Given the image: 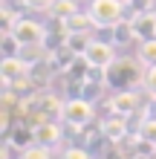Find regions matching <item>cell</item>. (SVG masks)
Here are the masks:
<instances>
[{"label":"cell","mask_w":156,"mask_h":159,"mask_svg":"<svg viewBox=\"0 0 156 159\" xmlns=\"http://www.w3.org/2000/svg\"><path fill=\"white\" fill-rule=\"evenodd\" d=\"M23 75H32V67L26 64L20 55H3V61H0V81H3V87H12L17 78Z\"/></svg>","instance_id":"4"},{"label":"cell","mask_w":156,"mask_h":159,"mask_svg":"<svg viewBox=\"0 0 156 159\" xmlns=\"http://www.w3.org/2000/svg\"><path fill=\"white\" fill-rule=\"evenodd\" d=\"M64 127H67V125H64ZM64 127H61L58 119H38V121H35V139H38L41 145L55 148V145H61L64 133H67Z\"/></svg>","instance_id":"6"},{"label":"cell","mask_w":156,"mask_h":159,"mask_svg":"<svg viewBox=\"0 0 156 159\" xmlns=\"http://www.w3.org/2000/svg\"><path fill=\"white\" fill-rule=\"evenodd\" d=\"M20 3H23L26 9H32V12H49L55 0H20Z\"/></svg>","instance_id":"22"},{"label":"cell","mask_w":156,"mask_h":159,"mask_svg":"<svg viewBox=\"0 0 156 159\" xmlns=\"http://www.w3.org/2000/svg\"><path fill=\"white\" fill-rule=\"evenodd\" d=\"M136 58L145 70L156 64V38H148V41H139V49H136Z\"/></svg>","instance_id":"13"},{"label":"cell","mask_w":156,"mask_h":159,"mask_svg":"<svg viewBox=\"0 0 156 159\" xmlns=\"http://www.w3.org/2000/svg\"><path fill=\"white\" fill-rule=\"evenodd\" d=\"M87 12L93 15V20L98 23V29H113V26H118L124 20L127 3L124 0H93Z\"/></svg>","instance_id":"2"},{"label":"cell","mask_w":156,"mask_h":159,"mask_svg":"<svg viewBox=\"0 0 156 159\" xmlns=\"http://www.w3.org/2000/svg\"><path fill=\"white\" fill-rule=\"evenodd\" d=\"M67 43H69V49L75 52V55H84L90 49V43H93V35H69Z\"/></svg>","instance_id":"17"},{"label":"cell","mask_w":156,"mask_h":159,"mask_svg":"<svg viewBox=\"0 0 156 159\" xmlns=\"http://www.w3.org/2000/svg\"><path fill=\"white\" fill-rule=\"evenodd\" d=\"M75 12H81V9H78V0H55L52 9H49V15L58 17V20H67V17H72Z\"/></svg>","instance_id":"14"},{"label":"cell","mask_w":156,"mask_h":159,"mask_svg":"<svg viewBox=\"0 0 156 159\" xmlns=\"http://www.w3.org/2000/svg\"><path fill=\"white\" fill-rule=\"evenodd\" d=\"M6 142L15 148V151H23V148H29V145H35L38 139H35V125H15L12 127V133L6 136Z\"/></svg>","instance_id":"12"},{"label":"cell","mask_w":156,"mask_h":159,"mask_svg":"<svg viewBox=\"0 0 156 159\" xmlns=\"http://www.w3.org/2000/svg\"><path fill=\"white\" fill-rule=\"evenodd\" d=\"M84 58L90 61V67L107 70L110 64L116 61V49H113V43H110V41H93V43H90V49L84 52Z\"/></svg>","instance_id":"7"},{"label":"cell","mask_w":156,"mask_h":159,"mask_svg":"<svg viewBox=\"0 0 156 159\" xmlns=\"http://www.w3.org/2000/svg\"><path fill=\"white\" fill-rule=\"evenodd\" d=\"M20 159H52V148L35 142V145H29V148L20 151Z\"/></svg>","instance_id":"16"},{"label":"cell","mask_w":156,"mask_h":159,"mask_svg":"<svg viewBox=\"0 0 156 159\" xmlns=\"http://www.w3.org/2000/svg\"><path fill=\"white\" fill-rule=\"evenodd\" d=\"M20 41L15 38V32H3V55H20Z\"/></svg>","instance_id":"19"},{"label":"cell","mask_w":156,"mask_h":159,"mask_svg":"<svg viewBox=\"0 0 156 159\" xmlns=\"http://www.w3.org/2000/svg\"><path fill=\"white\" fill-rule=\"evenodd\" d=\"M145 90H148L150 93V96L156 98V64H153V67H148V70H145Z\"/></svg>","instance_id":"21"},{"label":"cell","mask_w":156,"mask_h":159,"mask_svg":"<svg viewBox=\"0 0 156 159\" xmlns=\"http://www.w3.org/2000/svg\"><path fill=\"white\" fill-rule=\"evenodd\" d=\"M15 38L20 41L23 46H32V43H43L47 41V26L38 23V20H29V17H20L15 23Z\"/></svg>","instance_id":"5"},{"label":"cell","mask_w":156,"mask_h":159,"mask_svg":"<svg viewBox=\"0 0 156 159\" xmlns=\"http://www.w3.org/2000/svg\"><path fill=\"white\" fill-rule=\"evenodd\" d=\"M101 133L110 139V142L113 145H118L122 142V139H127L133 133L130 127H127V116H118V113H110L104 121H101Z\"/></svg>","instance_id":"9"},{"label":"cell","mask_w":156,"mask_h":159,"mask_svg":"<svg viewBox=\"0 0 156 159\" xmlns=\"http://www.w3.org/2000/svg\"><path fill=\"white\" fill-rule=\"evenodd\" d=\"M130 23H133V29H136V38H139V41L156 38V12H153V9L136 12V17H133Z\"/></svg>","instance_id":"10"},{"label":"cell","mask_w":156,"mask_h":159,"mask_svg":"<svg viewBox=\"0 0 156 159\" xmlns=\"http://www.w3.org/2000/svg\"><path fill=\"white\" fill-rule=\"evenodd\" d=\"M133 38H136V29H133V23L127 20V17H124V20L118 23V26H113V43H118V46H127Z\"/></svg>","instance_id":"15"},{"label":"cell","mask_w":156,"mask_h":159,"mask_svg":"<svg viewBox=\"0 0 156 159\" xmlns=\"http://www.w3.org/2000/svg\"><path fill=\"white\" fill-rule=\"evenodd\" d=\"M110 113H118V116H136L139 113V96L136 90H116L110 96Z\"/></svg>","instance_id":"8"},{"label":"cell","mask_w":156,"mask_h":159,"mask_svg":"<svg viewBox=\"0 0 156 159\" xmlns=\"http://www.w3.org/2000/svg\"><path fill=\"white\" fill-rule=\"evenodd\" d=\"M139 136L145 139V142L156 145V119H145L142 121V125H139Z\"/></svg>","instance_id":"20"},{"label":"cell","mask_w":156,"mask_h":159,"mask_svg":"<svg viewBox=\"0 0 156 159\" xmlns=\"http://www.w3.org/2000/svg\"><path fill=\"white\" fill-rule=\"evenodd\" d=\"M139 58H116L110 67L104 70V81L107 87H116V90H133L139 81H145V75L139 72Z\"/></svg>","instance_id":"1"},{"label":"cell","mask_w":156,"mask_h":159,"mask_svg":"<svg viewBox=\"0 0 156 159\" xmlns=\"http://www.w3.org/2000/svg\"><path fill=\"white\" fill-rule=\"evenodd\" d=\"M61 159H93V151L84 145H69V148H64Z\"/></svg>","instance_id":"18"},{"label":"cell","mask_w":156,"mask_h":159,"mask_svg":"<svg viewBox=\"0 0 156 159\" xmlns=\"http://www.w3.org/2000/svg\"><path fill=\"white\" fill-rule=\"evenodd\" d=\"M0 130L6 136L12 133V110H0Z\"/></svg>","instance_id":"23"},{"label":"cell","mask_w":156,"mask_h":159,"mask_svg":"<svg viewBox=\"0 0 156 159\" xmlns=\"http://www.w3.org/2000/svg\"><path fill=\"white\" fill-rule=\"evenodd\" d=\"M64 23H67L69 35H93V32H98V23L93 20L90 12H75L72 17H67Z\"/></svg>","instance_id":"11"},{"label":"cell","mask_w":156,"mask_h":159,"mask_svg":"<svg viewBox=\"0 0 156 159\" xmlns=\"http://www.w3.org/2000/svg\"><path fill=\"white\" fill-rule=\"evenodd\" d=\"M96 119V104L84 96H72L64 101V125H72V127H87L90 121Z\"/></svg>","instance_id":"3"}]
</instances>
